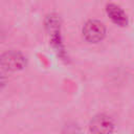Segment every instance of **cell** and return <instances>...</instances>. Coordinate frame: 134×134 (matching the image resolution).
Listing matches in <instances>:
<instances>
[{
  "mask_svg": "<svg viewBox=\"0 0 134 134\" xmlns=\"http://www.w3.org/2000/svg\"><path fill=\"white\" fill-rule=\"evenodd\" d=\"M107 14L113 20V22H115L118 25H126L128 22V18H127V15L125 14V12L119 6H117L115 4L107 5Z\"/></svg>",
  "mask_w": 134,
  "mask_h": 134,
  "instance_id": "4",
  "label": "cell"
},
{
  "mask_svg": "<svg viewBox=\"0 0 134 134\" xmlns=\"http://www.w3.org/2000/svg\"><path fill=\"white\" fill-rule=\"evenodd\" d=\"M5 83H6V79H5V76H4L2 73H0V89L5 85Z\"/></svg>",
  "mask_w": 134,
  "mask_h": 134,
  "instance_id": "5",
  "label": "cell"
},
{
  "mask_svg": "<svg viewBox=\"0 0 134 134\" xmlns=\"http://www.w3.org/2000/svg\"><path fill=\"white\" fill-rule=\"evenodd\" d=\"M83 35L85 39L89 42H98L103 40V38L106 35V28L105 25L97 20H89L84 28H83Z\"/></svg>",
  "mask_w": 134,
  "mask_h": 134,
  "instance_id": "2",
  "label": "cell"
},
{
  "mask_svg": "<svg viewBox=\"0 0 134 134\" xmlns=\"http://www.w3.org/2000/svg\"><path fill=\"white\" fill-rule=\"evenodd\" d=\"M25 58L17 50H7L0 57V66L7 71H17L24 67Z\"/></svg>",
  "mask_w": 134,
  "mask_h": 134,
  "instance_id": "1",
  "label": "cell"
},
{
  "mask_svg": "<svg viewBox=\"0 0 134 134\" xmlns=\"http://www.w3.org/2000/svg\"><path fill=\"white\" fill-rule=\"evenodd\" d=\"M113 128V120L107 114L95 115L90 121V131L92 134H111Z\"/></svg>",
  "mask_w": 134,
  "mask_h": 134,
  "instance_id": "3",
  "label": "cell"
}]
</instances>
